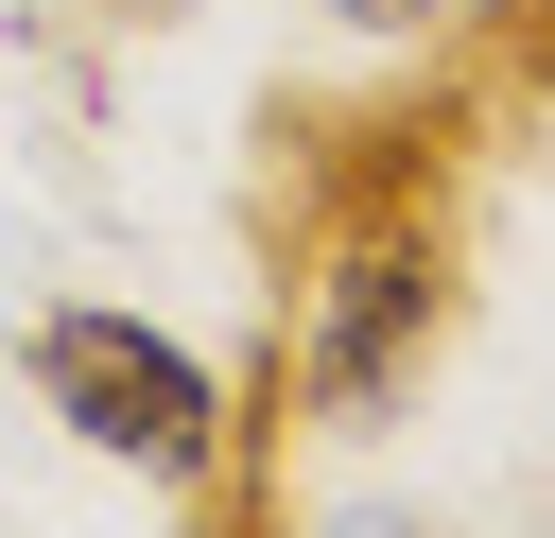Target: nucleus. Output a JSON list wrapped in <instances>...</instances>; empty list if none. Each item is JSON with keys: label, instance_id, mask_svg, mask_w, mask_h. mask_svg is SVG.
Wrapping results in <instances>:
<instances>
[{"label": "nucleus", "instance_id": "f257e3e1", "mask_svg": "<svg viewBox=\"0 0 555 538\" xmlns=\"http://www.w3.org/2000/svg\"><path fill=\"white\" fill-rule=\"evenodd\" d=\"M434 330H451V243H434V208H416V191L330 208L312 312H295V399H312V417H382V399H416Z\"/></svg>", "mask_w": 555, "mask_h": 538}, {"label": "nucleus", "instance_id": "f03ea898", "mask_svg": "<svg viewBox=\"0 0 555 538\" xmlns=\"http://www.w3.org/2000/svg\"><path fill=\"white\" fill-rule=\"evenodd\" d=\"M35 399L69 417V451H104V469H139V486H208L225 469V417H243V382L208 364V347H173L156 312H35Z\"/></svg>", "mask_w": 555, "mask_h": 538}, {"label": "nucleus", "instance_id": "7ed1b4c3", "mask_svg": "<svg viewBox=\"0 0 555 538\" xmlns=\"http://www.w3.org/2000/svg\"><path fill=\"white\" fill-rule=\"evenodd\" d=\"M330 17H347V35H416L434 0H330Z\"/></svg>", "mask_w": 555, "mask_h": 538}]
</instances>
